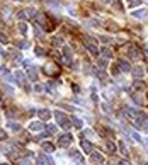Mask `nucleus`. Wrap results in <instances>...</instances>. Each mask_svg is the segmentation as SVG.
<instances>
[{"instance_id":"f257e3e1","label":"nucleus","mask_w":148,"mask_h":165,"mask_svg":"<svg viewBox=\"0 0 148 165\" xmlns=\"http://www.w3.org/2000/svg\"><path fill=\"white\" fill-rule=\"evenodd\" d=\"M72 141H73V136L70 135V133H65V135H61L58 138V146L61 148H68L72 145Z\"/></svg>"},{"instance_id":"f03ea898","label":"nucleus","mask_w":148,"mask_h":165,"mask_svg":"<svg viewBox=\"0 0 148 165\" xmlns=\"http://www.w3.org/2000/svg\"><path fill=\"white\" fill-rule=\"evenodd\" d=\"M83 44H85V48H87V49L90 51V55H94V56H99V53H100V51L97 49V46L94 44V41H92V39H89V41H85Z\"/></svg>"},{"instance_id":"7ed1b4c3","label":"nucleus","mask_w":148,"mask_h":165,"mask_svg":"<svg viewBox=\"0 0 148 165\" xmlns=\"http://www.w3.org/2000/svg\"><path fill=\"white\" fill-rule=\"evenodd\" d=\"M124 114H126L131 121H135V119L138 117L140 111H138V109H135V107H124Z\"/></svg>"},{"instance_id":"20e7f679","label":"nucleus","mask_w":148,"mask_h":165,"mask_svg":"<svg viewBox=\"0 0 148 165\" xmlns=\"http://www.w3.org/2000/svg\"><path fill=\"white\" fill-rule=\"evenodd\" d=\"M80 148L85 152V153H92V150H94V146H92V143L90 141H87V140H83L82 138V143H80Z\"/></svg>"},{"instance_id":"39448f33","label":"nucleus","mask_w":148,"mask_h":165,"mask_svg":"<svg viewBox=\"0 0 148 165\" xmlns=\"http://www.w3.org/2000/svg\"><path fill=\"white\" fill-rule=\"evenodd\" d=\"M44 73H46V75H55V73H58V67H56L55 63H48V65L44 67Z\"/></svg>"},{"instance_id":"423d86ee","label":"nucleus","mask_w":148,"mask_h":165,"mask_svg":"<svg viewBox=\"0 0 148 165\" xmlns=\"http://www.w3.org/2000/svg\"><path fill=\"white\" fill-rule=\"evenodd\" d=\"M90 160H92L94 164H102V162H104V155H102V153L92 152V153H90Z\"/></svg>"},{"instance_id":"0eeeda50","label":"nucleus","mask_w":148,"mask_h":165,"mask_svg":"<svg viewBox=\"0 0 148 165\" xmlns=\"http://www.w3.org/2000/svg\"><path fill=\"white\" fill-rule=\"evenodd\" d=\"M63 58H65V63H67V65L72 63V49H70L68 46H65V49H63Z\"/></svg>"},{"instance_id":"6e6552de","label":"nucleus","mask_w":148,"mask_h":165,"mask_svg":"<svg viewBox=\"0 0 148 165\" xmlns=\"http://www.w3.org/2000/svg\"><path fill=\"white\" fill-rule=\"evenodd\" d=\"M55 119H56V123H60V124H61V123H65V121H67L68 117H67V114H65V112H61V111H56V112H55Z\"/></svg>"},{"instance_id":"1a4fd4ad","label":"nucleus","mask_w":148,"mask_h":165,"mask_svg":"<svg viewBox=\"0 0 148 165\" xmlns=\"http://www.w3.org/2000/svg\"><path fill=\"white\" fill-rule=\"evenodd\" d=\"M14 80H17L15 84H19V85H22V84H24V80H26V75H24L22 72H19V70H17V72L14 73Z\"/></svg>"},{"instance_id":"9d476101","label":"nucleus","mask_w":148,"mask_h":165,"mask_svg":"<svg viewBox=\"0 0 148 165\" xmlns=\"http://www.w3.org/2000/svg\"><path fill=\"white\" fill-rule=\"evenodd\" d=\"M129 58L131 60H140L141 58V51L136 49V48H131L129 49Z\"/></svg>"},{"instance_id":"9b49d317","label":"nucleus","mask_w":148,"mask_h":165,"mask_svg":"<svg viewBox=\"0 0 148 165\" xmlns=\"http://www.w3.org/2000/svg\"><path fill=\"white\" fill-rule=\"evenodd\" d=\"M38 114H39V117L43 119V121H48L49 117H51V112H49L48 109H39V111H38Z\"/></svg>"},{"instance_id":"f8f14e48","label":"nucleus","mask_w":148,"mask_h":165,"mask_svg":"<svg viewBox=\"0 0 148 165\" xmlns=\"http://www.w3.org/2000/svg\"><path fill=\"white\" fill-rule=\"evenodd\" d=\"M41 146H43V150H44L46 153L55 152V146H53V143H49V141H43V143H41Z\"/></svg>"},{"instance_id":"ddd939ff","label":"nucleus","mask_w":148,"mask_h":165,"mask_svg":"<svg viewBox=\"0 0 148 165\" xmlns=\"http://www.w3.org/2000/svg\"><path fill=\"white\" fill-rule=\"evenodd\" d=\"M70 157L77 162V164H80L82 162V157H80V152L79 150H70Z\"/></svg>"},{"instance_id":"4468645a","label":"nucleus","mask_w":148,"mask_h":165,"mask_svg":"<svg viewBox=\"0 0 148 165\" xmlns=\"http://www.w3.org/2000/svg\"><path fill=\"white\" fill-rule=\"evenodd\" d=\"M41 128H43V123H39V121H32V123L29 124L31 131H39Z\"/></svg>"},{"instance_id":"2eb2a0df","label":"nucleus","mask_w":148,"mask_h":165,"mask_svg":"<svg viewBox=\"0 0 148 165\" xmlns=\"http://www.w3.org/2000/svg\"><path fill=\"white\" fill-rule=\"evenodd\" d=\"M119 67H121V72H129L131 68H129V63L126 60H119Z\"/></svg>"},{"instance_id":"dca6fc26","label":"nucleus","mask_w":148,"mask_h":165,"mask_svg":"<svg viewBox=\"0 0 148 165\" xmlns=\"http://www.w3.org/2000/svg\"><path fill=\"white\" fill-rule=\"evenodd\" d=\"M17 29H19V32L20 34H27V24H26V22H19V24H17Z\"/></svg>"},{"instance_id":"f3484780","label":"nucleus","mask_w":148,"mask_h":165,"mask_svg":"<svg viewBox=\"0 0 148 165\" xmlns=\"http://www.w3.org/2000/svg\"><path fill=\"white\" fill-rule=\"evenodd\" d=\"M51 43H53L55 46H61V44H63V38H61V36H53V38H51Z\"/></svg>"},{"instance_id":"a211bd4d","label":"nucleus","mask_w":148,"mask_h":165,"mask_svg":"<svg viewBox=\"0 0 148 165\" xmlns=\"http://www.w3.org/2000/svg\"><path fill=\"white\" fill-rule=\"evenodd\" d=\"M133 75L138 78V77H143V70H141V67H135V70H133Z\"/></svg>"},{"instance_id":"6ab92c4d","label":"nucleus","mask_w":148,"mask_h":165,"mask_svg":"<svg viewBox=\"0 0 148 165\" xmlns=\"http://www.w3.org/2000/svg\"><path fill=\"white\" fill-rule=\"evenodd\" d=\"M107 152L109 153H114V152H116V143H112V141H107Z\"/></svg>"},{"instance_id":"aec40b11","label":"nucleus","mask_w":148,"mask_h":165,"mask_svg":"<svg viewBox=\"0 0 148 165\" xmlns=\"http://www.w3.org/2000/svg\"><path fill=\"white\" fill-rule=\"evenodd\" d=\"M17 46H19V48H29L31 44L27 43V41H24V39H20V41H17Z\"/></svg>"},{"instance_id":"412c9836","label":"nucleus","mask_w":148,"mask_h":165,"mask_svg":"<svg viewBox=\"0 0 148 165\" xmlns=\"http://www.w3.org/2000/svg\"><path fill=\"white\" fill-rule=\"evenodd\" d=\"M126 4H128V7H136V5L141 4V0H128Z\"/></svg>"},{"instance_id":"4be33fe9","label":"nucleus","mask_w":148,"mask_h":165,"mask_svg":"<svg viewBox=\"0 0 148 165\" xmlns=\"http://www.w3.org/2000/svg\"><path fill=\"white\" fill-rule=\"evenodd\" d=\"M24 12H26V15H27V17H34V14H36V10L32 9V7H29V9H26Z\"/></svg>"},{"instance_id":"5701e85b","label":"nucleus","mask_w":148,"mask_h":165,"mask_svg":"<svg viewBox=\"0 0 148 165\" xmlns=\"http://www.w3.org/2000/svg\"><path fill=\"white\" fill-rule=\"evenodd\" d=\"M7 126H9L10 129H12V131H19V129H20V126L17 124V123H9Z\"/></svg>"},{"instance_id":"b1692460","label":"nucleus","mask_w":148,"mask_h":165,"mask_svg":"<svg viewBox=\"0 0 148 165\" xmlns=\"http://www.w3.org/2000/svg\"><path fill=\"white\" fill-rule=\"evenodd\" d=\"M83 136L90 138V136H94V131H92V129H83V131H82V138H83Z\"/></svg>"},{"instance_id":"393cba45","label":"nucleus","mask_w":148,"mask_h":165,"mask_svg":"<svg viewBox=\"0 0 148 165\" xmlns=\"http://www.w3.org/2000/svg\"><path fill=\"white\" fill-rule=\"evenodd\" d=\"M72 121H73V124H75L77 128H82V126H83V123L80 121L79 117H72Z\"/></svg>"},{"instance_id":"a878e982","label":"nucleus","mask_w":148,"mask_h":165,"mask_svg":"<svg viewBox=\"0 0 148 165\" xmlns=\"http://www.w3.org/2000/svg\"><path fill=\"white\" fill-rule=\"evenodd\" d=\"M102 55H104L106 58H111V55H112V53H111V49H109V48H102Z\"/></svg>"},{"instance_id":"bb28decb","label":"nucleus","mask_w":148,"mask_h":165,"mask_svg":"<svg viewBox=\"0 0 148 165\" xmlns=\"http://www.w3.org/2000/svg\"><path fill=\"white\" fill-rule=\"evenodd\" d=\"M143 14H145V10L141 9V10H135L133 12V17H143Z\"/></svg>"},{"instance_id":"cd10ccee","label":"nucleus","mask_w":148,"mask_h":165,"mask_svg":"<svg viewBox=\"0 0 148 165\" xmlns=\"http://www.w3.org/2000/svg\"><path fill=\"white\" fill-rule=\"evenodd\" d=\"M135 88H136V90H143V88H145L143 82H141V80H140V82H136V84H135Z\"/></svg>"},{"instance_id":"c85d7f7f","label":"nucleus","mask_w":148,"mask_h":165,"mask_svg":"<svg viewBox=\"0 0 148 165\" xmlns=\"http://www.w3.org/2000/svg\"><path fill=\"white\" fill-rule=\"evenodd\" d=\"M36 78H38V77H36V72H34V70H31V72H29V80L36 82Z\"/></svg>"},{"instance_id":"c756f323","label":"nucleus","mask_w":148,"mask_h":165,"mask_svg":"<svg viewBox=\"0 0 148 165\" xmlns=\"http://www.w3.org/2000/svg\"><path fill=\"white\" fill-rule=\"evenodd\" d=\"M119 72H121V68H119L118 65H114V67H112V75H119Z\"/></svg>"},{"instance_id":"7c9ffc66","label":"nucleus","mask_w":148,"mask_h":165,"mask_svg":"<svg viewBox=\"0 0 148 165\" xmlns=\"http://www.w3.org/2000/svg\"><path fill=\"white\" fill-rule=\"evenodd\" d=\"M48 131H49V133H56V131H58V128L53 126V124H49V126H48Z\"/></svg>"},{"instance_id":"2f4dec72","label":"nucleus","mask_w":148,"mask_h":165,"mask_svg":"<svg viewBox=\"0 0 148 165\" xmlns=\"http://www.w3.org/2000/svg\"><path fill=\"white\" fill-rule=\"evenodd\" d=\"M70 126H72V124L68 123V119H67L65 123H61V128H63V129H70Z\"/></svg>"},{"instance_id":"473e14b6","label":"nucleus","mask_w":148,"mask_h":165,"mask_svg":"<svg viewBox=\"0 0 148 165\" xmlns=\"http://www.w3.org/2000/svg\"><path fill=\"white\" fill-rule=\"evenodd\" d=\"M119 148H121V152H123V153H126V152H128V150H126V145H124V143H119Z\"/></svg>"},{"instance_id":"72a5a7b5","label":"nucleus","mask_w":148,"mask_h":165,"mask_svg":"<svg viewBox=\"0 0 148 165\" xmlns=\"http://www.w3.org/2000/svg\"><path fill=\"white\" fill-rule=\"evenodd\" d=\"M0 43H4V44L7 43V36L5 34H0Z\"/></svg>"},{"instance_id":"f704fd0d","label":"nucleus","mask_w":148,"mask_h":165,"mask_svg":"<svg viewBox=\"0 0 148 165\" xmlns=\"http://www.w3.org/2000/svg\"><path fill=\"white\" fill-rule=\"evenodd\" d=\"M0 140H7V133L2 131V129H0Z\"/></svg>"},{"instance_id":"c9c22d12","label":"nucleus","mask_w":148,"mask_h":165,"mask_svg":"<svg viewBox=\"0 0 148 165\" xmlns=\"http://www.w3.org/2000/svg\"><path fill=\"white\" fill-rule=\"evenodd\" d=\"M48 136H49V133H48V131H44V133H41V135H39V138L43 140V138H48Z\"/></svg>"},{"instance_id":"e433bc0d","label":"nucleus","mask_w":148,"mask_h":165,"mask_svg":"<svg viewBox=\"0 0 148 165\" xmlns=\"http://www.w3.org/2000/svg\"><path fill=\"white\" fill-rule=\"evenodd\" d=\"M102 41H104V43H109V41H112V38H107V36H102Z\"/></svg>"},{"instance_id":"4c0bfd02","label":"nucleus","mask_w":148,"mask_h":165,"mask_svg":"<svg viewBox=\"0 0 148 165\" xmlns=\"http://www.w3.org/2000/svg\"><path fill=\"white\" fill-rule=\"evenodd\" d=\"M99 65H100V67H106V65H107V61H106V60H99Z\"/></svg>"},{"instance_id":"58836bf2","label":"nucleus","mask_w":148,"mask_h":165,"mask_svg":"<svg viewBox=\"0 0 148 165\" xmlns=\"http://www.w3.org/2000/svg\"><path fill=\"white\" fill-rule=\"evenodd\" d=\"M133 138H135V140H138V141H140V140H141V138H140V135H138V133H133Z\"/></svg>"},{"instance_id":"ea45409f","label":"nucleus","mask_w":148,"mask_h":165,"mask_svg":"<svg viewBox=\"0 0 148 165\" xmlns=\"http://www.w3.org/2000/svg\"><path fill=\"white\" fill-rule=\"evenodd\" d=\"M119 164H121V165H131V164H129V162H128V160H121Z\"/></svg>"},{"instance_id":"a19ab883","label":"nucleus","mask_w":148,"mask_h":165,"mask_svg":"<svg viewBox=\"0 0 148 165\" xmlns=\"http://www.w3.org/2000/svg\"><path fill=\"white\" fill-rule=\"evenodd\" d=\"M0 165H7V164H4V162H2V164H0Z\"/></svg>"},{"instance_id":"79ce46f5","label":"nucleus","mask_w":148,"mask_h":165,"mask_svg":"<svg viewBox=\"0 0 148 165\" xmlns=\"http://www.w3.org/2000/svg\"><path fill=\"white\" fill-rule=\"evenodd\" d=\"M147 72H148V68H147Z\"/></svg>"}]
</instances>
